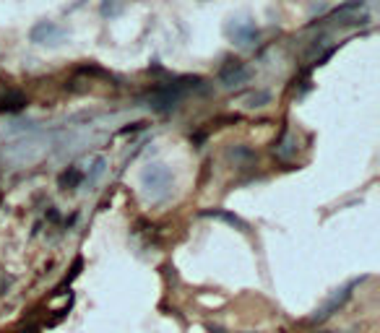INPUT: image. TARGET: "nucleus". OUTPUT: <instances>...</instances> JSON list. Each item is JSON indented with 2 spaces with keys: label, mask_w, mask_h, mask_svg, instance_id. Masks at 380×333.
I'll return each mask as SVG.
<instances>
[{
  "label": "nucleus",
  "mask_w": 380,
  "mask_h": 333,
  "mask_svg": "<svg viewBox=\"0 0 380 333\" xmlns=\"http://www.w3.org/2000/svg\"><path fill=\"white\" fill-rule=\"evenodd\" d=\"M196 89H203V78L198 76H182L175 78V81H167V84H156L151 92L146 94V107H151L159 115H167L180 107V102L190 92Z\"/></svg>",
  "instance_id": "nucleus-1"
},
{
  "label": "nucleus",
  "mask_w": 380,
  "mask_h": 333,
  "mask_svg": "<svg viewBox=\"0 0 380 333\" xmlns=\"http://www.w3.org/2000/svg\"><path fill=\"white\" fill-rule=\"evenodd\" d=\"M141 182H144V190H146L148 198L162 201L172 190V172L167 170L165 164H148L141 175Z\"/></svg>",
  "instance_id": "nucleus-2"
},
{
  "label": "nucleus",
  "mask_w": 380,
  "mask_h": 333,
  "mask_svg": "<svg viewBox=\"0 0 380 333\" xmlns=\"http://www.w3.org/2000/svg\"><path fill=\"white\" fill-rule=\"evenodd\" d=\"M360 282H365V279H355V282H349V284H346V287H341V289H338L336 294H334V297H331L329 302H326V305H323V308H320L318 313H315V315H310V323H312V325L326 323L329 318L336 315L338 310L344 308L346 302L352 299V294H355V289H357V287H360Z\"/></svg>",
  "instance_id": "nucleus-3"
},
{
  "label": "nucleus",
  "mask_w": 380,
  "mask_h": 333,
  "mask_svg": "<svg viewBox=\"0 0 380 333\" xmlns=\"http://www.w3.org/2000/svg\"><path fill=\"white\" fill-rule=\"evenodd\" d=\"M65 37H68V32L55 21H39L29 32V39L34 44H61Z\"/></svg>",
  "instance_id": "nucleus-4"
},
{
  "label": "nucleus",
  "mask_w": 380,
  "mask_h": 333,
  "mask_svg": "<svg viewBox=\"0 0 380 333\" xmlns=\"http://www.w3.org/2000/svg\"><path fill=\"white\" fill-rule=\"evenodd\" d=\"M227 37H229L232 44H237V47H253V44L258 42L260 32L253 21H229V24H227Z\"/></svg>",
  "instance_id": "nucleus-5"
},
{
  "label": "nucleus",
  "mask_w": 380,
  "mask_h": 333,
  "mask_svg": "<svg viewBox=\"0 0 380 333\" xmlns=\"http://www.w3.org/2000/svg\"><path fill=\"white\" fill-rule=\"evenodd\" d=\"M248 78H251V68L242 60H227L224 68L219 70V84L224 89H234V86L245 84Z\"/></svg>",
  "instance_id": "nucleus-6"
},
{
  "label": "nucleus",
  "mask_w": 380,
  "mask_h": 333,
  "mask_svg": "<svg viewBox=\"0 0 380 333\" xmlns=\"http://www.w3.org/2000/svg\"><path fill=\"white\" fill-rule=\"evenodd\" d=\"M198 216H206V219H219V222L229 224V227H234V230L242 232V234H248V232H251V224L245 222V219H240L237 214H232V211H224V208H203Z\"/></svg>",
  "instance_id": "nucleus-7"
},
{
  "label": "nucleus",
  "mask_w": 380,
  "mask_h": 333,
  "mask_svg": "<svg viewBox=\"0 0 380 333\" xmlns=\"http://www.w3.org/2000/svg\"><path fill=\"white\" fill-rule=\"evenodd\" d=\"M26 107V96L16 89H8L6 94H0V115L6 112H21Z\"/></svg>",
  "instance_id": "nucleus-8"
},
{
  "label": "nucleus",
  "mask_w": 380,
  "mask_h": 333,
  "mask_svg": "<svg viewBox=\"0 0 380 333\" xmlns=\"http://www.w3.org/2000/svg\"><path fill=\"white\" fill-rule=\"evenodd\" d=\"M227 156L234 162V167H240V170H245V167H253L255 164V151H253L251 146H232L229 151H227Z\"/></svg>",
  "instance_id": "nucleus-9"
},
{
  "label": "nucleus",
  "mask_w": 380,
  "mask_h": 333,
  "mask_svg": "<svg viewBox=\"0 0 380 333\" xmlns=\"http://www.w3.org/2000/svg\"><path fill=\"white\" fill-rule=\"evenodd\" d=\"M274 151H277L279 159H289L292 154H297V138H294L292 133L284 128L281 138H279L277 144H274Z\"/></svg>",
  "instance_id": "nucleus-10"
},
{
  "label": "nucleus",
  "mask_w": 380,
  "mask_h": 333,
  "mask_svg": "<svg viewBox=\"0 0 380 333\" xmlns=\"http://www.w3.org/2000/svg\"><path fill=\"white\" fill-rule=\"evenodd\" d=\"M84 182V172L78 170V167H70L68 172H63L61 175V188L63 190H73V188H78Z\"/></svg>",
  "instance_id": "nucleus-11"
},
{
  "label": "nucleus",
  "mask_w": 380,
  "mask_h": 333,
  "mask_svg": "<svg viewBox=\"0 0 380 333\" xmlns=\"http://www.w3.org/2000/svg\"><path fill=\"white\" fill-rule=\"evenodd\" d=\"M76 73H81V76H94V78H104V81H113V84H118V78L110 73V70L99 68V65H94V63H89V65H78Z\"/></svg>",
  "instance_id": "nucleus-12"
},
{
  "label": "nucleus",
  "mask_w": 380,
  "mask_h": 333,
  "mask_svg": "<svg viewBox=\"0 0 380 333\" xmlns=\"http://www.w3.org/2000/svg\"><path fill=\"white\" fill-rule=\"evenodd\" d=\"M81 268H84V258L78 256L76 260H73V268H70V274L65 276V282H63L61 287L55 289V294H65V287H70V284H73V279H78V274H81Z\"/></svg>",
  "instance_id": "nucleus-13"
},
{
  "label": "nucleus",
  "mask_w": 380,
  "mask_h": 333,
  "mask_svg": "<svg viewBox=\"0 0 380 333\" xmlns=\"http://www.w3.org/2000/svg\"><path fill=\"white\" fill-rule=\"evenodd\" d=\"M104 167H107V162H104V156H99V159L94 162V167H91V172H89V175H84V182H96V180L102 177Z\"/></svg>",
  "instance_id": "nucleus-14"
},
{
  "label": "nucleus",
  "mask_w": 380,
  "mask_h": 333,
  "mask_svg": "<svg viewBox=\"0 0 380 333\" xmlns=\"http://www.w3.org/2000/svg\"><path fill=\"white\" fill-rule=\"evenodd\" d=\"M268 102H271V94H268V92H255V94L248 96V107H251V110L263 107V104H268Z\"/></svg>",
  "instance_id": "nucleus-15"
},
{
  "label": "nucleus",
  "mask_w": 380,
  "mask_h": 333,
  "mask_svg": "<svg viewBox=\"0 0 380 333\" xmlns=\"http://www.w3.org/2000/svg\"><path fill=\"white\" fill-rule=\"evenodd\" d=\"M144 128H146V122H133L130 128H122L120 130V136H125V133H136V130H144Z\"/></svg>",
  "instance_id": "nucleus-16"
},
{
  "label": "nucleus",
  "mask_w": 380,
  "mask_h": 333,
  "mask_svg": "<svg viewBox=\"0 0 380 333\" xmlns=\"http://www.w3.org/2000/svg\"><path fill=\"white\" fill-rule=\"evenodd\" d=\"M120 11V6H110V3H102V13L107 16V13H118Z\"/></svg>",
  "instance_id": "nucleus-17"
},
{
  "label": "nucleus",
  "mask_w": 380,
  "mask_h": 333,
  "mask_svg": "<svg viewBox=\"0 0 380 333\" xmlns=\"http://www.w3.org/2000/svg\"><path fill=\"white\" fill-rule=\"evenodd\" d=\"M208 333H229L224 328H219V325H208Z\"/></svg>",
  "instance_id": "nucleus-18"
},
{
  "label": "nucleus",
  "mask_w": 380,
  "mask_h": 333,
  "mask_svg": "<svg viewBox=\"0 0 380 333\" xmlns=\"http://www.w3.org/2000/svg\"><path fill=\"white\" fill-rule=\"evenodd\" d=\"M315 333H344V331H315Z\"/></svg>",
  "instance_id": "nucleus-19"
},
{
  "label": "nucleus",
  "mask_w": 380,
  "mask_h": 333,
  "mask_svg": "<svg viewBox=\"0 0 380 333\" xmlns=\"http://www.w3.org/2000/svg\"><path fill=\"white\" fill-rule=\"evenodd\" d=\"M248 333H251V331H248Z\"/></svg>",
  "instance_id": "nucleus-20"
}]
</instances>
